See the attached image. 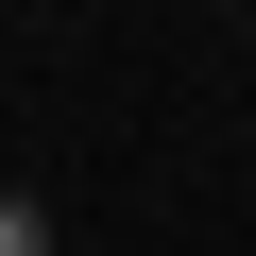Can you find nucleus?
I'll return each instance as SVG.
<instances>
[{"label":"nucleus","mask_w":256,"mask_h":256,"mask_svg":"<svg viewBox=\"0 0 256 256\" xmlns=\"http://www.w3.org/2000/svg\"><path fill=\"white\" fill-rule=\"evenodd\" d=\"M0 256H68V239H52V205H34V188H0Z\"/></svg>","instance_id":"nucleus-1"}]
</instances>
